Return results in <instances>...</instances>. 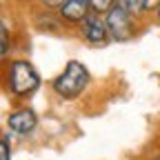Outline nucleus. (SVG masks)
Returning a JSON list of instances; mask_svg holds the SVG:
<instances>
[{
    "mask_svg": "<svg viewBox=\"0 0 160 160\" xmlns=\"http://www.w3.org/2000/svg\"><path fill=\"white\" fill-rule=\"evenodd\" d=\"M156 18H158V25H160V9L156 11Z\"/></svg>",
    "mask_w": 160,
    "mask_h": 160,
    "instance_id": "13",
    "label": "nucleus"
},
{
    "mask_svg": "<svg viewBox=\"0 0 160 160\" xmlns=\"http://www.w3.org/2000/svg\"><path fill=\"white\" fill-rule=\"evenodd\" d=\"M78 31H80V38L91 47H105L111 40L109 27H107V18L102 13H96V11H91L82 22L78 25Z\"/></svg>",
    "mask_w": 160,
    "mask_h": 160,
    "instance_id": "4",
    "label": "nucleus"
},
{
    "mask_svg": "<svg viewBox=\"0 0 160 160\" xmlns=\"http://www.w3.org/2000/svg\"><path fill=\"white\" fill-rule=\"evenodd\" d=\"M0 33H2V47H0V53H2V58H7L9 56V49H11V40H9V27L5 22H2Z\"/></svg>",
    "mask_w": 160,
    "mask_h": 160,
    "instance_id": "8",
    "label": "nucleus"
},
{
    "mask_svg": "<svg viewBox=\"0 0 160 160\" xmlns=\"http://www.w3.org/2000/svg\"><path fill=\"white\" fill-rule=\"evenodd\" d=\"M158 9H160V0H145V13L147 16L156 13Z\"/></svg>",
    "mask_w": 160,
    "mask_h": 160,
    "instance_id": "11",
    "label": "nucleus"
},
{
    "mask_svg": "<svg viewBox=\"0 0 160 160\" xmlns=\"http://www.w3.org/2000/svg\"><path fill=\"white\" fill-rule=\"evenodd\" d=\"M40 85H42V78H40L38 69L27 58H13V60L7 62V67H5V87L16 100L31 98L40 89Z\"/></svg>",
    "mask_w": 160,
    "mask_h": 160,
    "instance_id": "1",
    "label": "nucleus"
},
{
    "mask_svg": "<svg viewBox=\"0 0 160 160\" xmlns=\"http://www.w3.org/2000/svg\"><path fill=\"white\" fill-rule=\"evenodd\" d=\"M149 160H160V151H158V153H153V156H151Z\"/></svg>",
    "mask_w": 160,
    "mask_h": 160,
    "instance_id": "12",
    "label": "nucleus"
},
{
    "mask_svg": "<svg viewBox=\"0 0 160 160\" xmlns=\"http://www.w3.org/2000/svg\"><path fill=\"white\" fill-rule=\"evenodd\" d=\"M105 18H107V27H109L111 42H129V40H133L138 36V22H140V18L133 16L127 7H122L120 2H116V7Z\"/></svg>",
    "mask_w": 160,
    "mask_h": 160,
    "instance_id": "3",
    "label": "nucleus"
},
{
    "mask_svg": "<svg viewBox=\"0 0 160 160\" xmlns=\"http://www.w3.org/2000/svg\"><path fill=\"white\" fill-rule=\"evenodd\" d=\"M116 2L118 0H89V5H91V11H96V13H102V16H107L113 7H116Z\"/></svg>",
    "mask_w": 160,
    "mask_h": 160,
    "instance_id": "7",
    "label": "nucleus"
},
{
    "mask_svg": "<svg viewBox=\"0 0 160 160\" xmlns=\"http://www.w3.org/2000/svg\"><path fill=\"white\" fill-rule=\"evenodd\" d=\"M0 160H11V145H9V133L2 136L0 140Z\"/></svg>",
    "mask_w": 160,
    "mask_h": 160,
    "instance_id": "9",
    "label": "nucleus"
},
{
    "mask_svg": "<svg viewBox=\"0 0 160 160\" xmlns=\"http://www.w3.org/2000/svg\"><path fill=\"white\" fill-rule=\"evenodd\" d=\"M40 2V7L42 9H51V11H58L60 7L65 5V0H38Z\"/></svg>",
    "mask_w": 160,
    "mask_h": 160,
    "instance_id": "10",
    "label": "nucleus"
},
{
    "mask_svg": "<svg viewBox=\"0 0 160 160\" xmlns=\"http://www.w3.org/2000/svg\"><path fill=\"white\" fill-rule=\"evenodd\" d=\"M7 127L18 136H29L38 127V113L31 107H16L7 116Z\"/></svg>",
    "mask_w": 160,
    "mask_h": 160,
    "instance_id": "5",
    "label": "nucleus"
},
{
    "mask_svg": "<svg viewBox=\"0 0 160 160\" xmlns=\"http://www.w3.org/2000/svg\"><path fill=\"white\" fill-rule=\"evenodd\" d=\"M89 85H91L89 69L78 60H69L65 69L51 80V91L62 100H76L87 91Z\"/></svg>",
    "mask_w": 160,
    "mask_h": 160,
    "instance_id": "2",
    "label": "nucleus"
},
{
    "mask_svg": "<svg viewBox=\"0 0 160 160\" xmlns=\"http://www.w3.org/2000/svg\"><path fill=\"white\" fill-rule=\"evenodd\" d=\"M91 13L89 0H65V5L58 9V16L62 18L65 25H80L82 20Z\"/></svg>",
    "mask_w": 160,
    "mask_h": 160,
    "instance_id": "6",
    "label": "nucleus"
}]
</instances>
